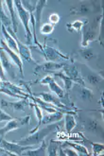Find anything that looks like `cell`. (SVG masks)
Listing matches in <instances>:
<instances>
[{
    "label": "cell",
    "instance_id": "1",
    "mask_svg": "<svg viewBox=\"0 0 104 156\" xmlns=\"http://www.w3.org/2000/svg\"><path fill=\"white\" fill-rule=\"evenodd\" d=\"M59 124L58 123H51V124H47L45 127H44L43 129L35 131L34 133H32L31 134H30L28 136L25 137V138H22L20 140H18L16 143L20 144L22 146H34V145H39L41 144L45 137L48 135L49 133H51L52 132L58 130Z\"/></svg>",
    "mask_w": 104,
    "mask_h": 156
},
{
    "label": "cell",
    "instance_id": "2",
    "mask_svg": "<svg viewBox=\"0 0 104 156\" xmlns=\"http://www.w3.org/2000/svg\"><path fill=\"white\" fill-rule=\"evenodd\" d=\"M13 4L16 7L18 16H19L21 22L24 25L25 30H26V33H27V44H30V41H31V31H30V26H28V23H30V13L28 12L26 9L22 6L21 1H19V0H15V1H13Z\"/></svg>",
    "mask_w": 104,
    "mask_h": 156
},
{
    "label": "cell",
    "instance_id": "3",
    "mask_svg": "<svg viewBox=\"0 0 104 156\" xmlns=\"http://www.w3.org/2000/svg\"><path fill=\"white\" fill-rule=\"evenodd\" d=\"M8 30V32L11 34L13 39L15 40L16 44H17V47H18V52H19V56H21L25 61L28 62H31V63H34V65H37V62L32 58L31 56V52H30V49L28 47H27L26 44H22L20 42V40H19L17 37H16V34L13 32V29L12 27H8V29H6Z\"/></svg>",
    "mask_w": 104,
    "mask_h": 156
},
{
    "label": "cell",
    "instance_id": "4",
    "mask_svg": "<svg viewBox=\"0 0 104 156\" xmlns=\"http://www.w3.org/2000/svg\"><path fill=\"white\" fill-rule=\"evenodd\" d=\"M31 149V147H27V146H22L18 143H12V142H8L7 140L0 139V150L5 151L8 152L9 155H13L11 153H15L16 155H22V152Z\"/></svg>",
    "mask_w": 104,
    "mask_h": 156
},
{
    "label": "cell",
    "instance_id": "5",
    "mask_svg": "<svg viewBox=\"0 0 104 156\" xmlns=\"http://www.w3.org/2000/svg\"><path fill=\"white\" fill-rule=\"evenodd\" d=\"M63 69L64 75L67 76L73 82L79 83L81 86H85L83 79L81 78L79 71L77 70V68H76V66L74 65H64Z\"/></svg>",
    "mask_w": 104,
    "mask_h": 156
},
{
    "label": "cell",
    "instance_id": "6",
    "mask_svg": "<svg viewBox=\"0 0 104 156\" xmlns=\"http://www.w3.org/2000/svg\"><path fill=\"white\" fill-rule=\"evenodd\" d=\"M0 60H1V63H2L4 71H6L8 73V76L9 78L14 80L15 77H16L15 65H14V63H12V62L9 61V59L8 57L7 53L1 48H0Z\"/></svg>",
    "mask_w": 104,
    "mask_h": 156
},
{
    "label": "cell",
    "instance_id": "7",
    "mask_svg": "<svg viewBox=\"0 0 104 156\" xmlns=\"http://www.w3.org/2000/svg\"><path fill=\"white\" fill-rule=\"evenodd\" d=\"M0 44H1V49H3L9 57L12 58V60H13V62H14V65H16L17 66H18V68H19V71H20V73H21V76L23 77V79H24V71H23V62H22V60H21V58H20V56H19V54L18 53H16V52H14L13 50H12L11 48H9L8 45H7V44L5 43V41H3V40H0Z\"/></svg>",
    "mask_w": 104,
    "mask_h": 156
},
{
    "label": "cell",
    "instance_id": "8",
    "mask_svg": "<svg viewBox=\"0 0 104 156\" xmlns=\"http://www.w3.org/2000/svg\"><path fill=\"white\" fill-rule=\"evenodd\" d=\"M42 52L45 54V60H47L48 62H55V61H58V60H61V59H64V60L69 59L68 56H65V55L60 53L58 50H56L55 48L46 47V45L43 47V51Z\"/></svg>",
    "mask_w": 104,
    "mask_h": 156
},
{
    "label": "cell",
    "instance_id": "9",
    "mask_svg": "<svg viewBox=\"0 0 104 156\" xmlns=\"http://www.w3.org/2000/svg\"><path fill=\"white\" fill-rule=\"evenodd\" d=\"M36 96H39L43 98L44 101L45 102H48V103H52L53 105H55L56 107L58 108H61L63 110H67V111H71V109L69 107H67L66 105H64L59 98H57L55 96H53L52 94H49V93H39V94H36Z\"/></svg>",
    "mask_w": 104,
    "mask_h": 156
},
{
    "label": "cell",
    "instance_id": "10",
    "mask_svg": "<svg viewBox=\"0 0 104 156\" xmlns=\"http://www.w3.org/2000/svg\"><path fill=\"white\" fill-rule=\"evenodd\" d=\"M27 104V98L21 99L20 101L17 102H9V101H6L5 99H1V101H0V108L1 109L11 108L14 110V111H24Z\"/></svg>",
    "mask_w": 104,
    "mask_h": 156
},
{
    "label": "cell",
    "instance_id": "11",
    "mask_svg": "<svg viewBox=\"0 0 104 156\" xmlns=\"http://www.w3.org/2000/svg\"><path fill=\"white\" fill-rule=\"evenodd\" d=\"M65 63H56L53 62H46L44 63H41V65H38L37 67L35 68V74L37 72H51V71H56L58 69H61L63 67V66Z\"/></svg>",
    "mask_w": 104,
    "mask_h": 156
},
{
    "label": "cell",
    "instance_id": "12",
    "mask_svg": "<svg viewBox=\"0 0 104 156\" xmlns=\"http://www.w3.org/2000/svg\"><path fill=\"white\" fill-rule=\"evenodd\" d=\"M20 119H14L13 118L12 120L8 121V123L0 129V139H3L6 133H8L9 132H12L13 130H16L18 129L19 127H20Z\"/></svg>",
    "mask_w": 104,
    "mask_h": 156
},
{
    "label": "cell",
    "instance_id": "13",
    "mask_svg": "<svg viewBox=\"0 0 104 156\" xmlns=\"http://www.w3.org/2000/svg\"><path fill=\"white\" fill-rule=\"evenodd\" d=\"M1 31H2V34H3L4 38H5L6 42H7V45H8V47L11 48L12 50H13L14 52H16V53L19 54V52H18V47H17V44H16L15 40L13 39V36L7 31L6 27L3 25H1Z\"/></svg>",
    "mask_w": 104,
    "mask_h": 156
},
{
    "label": "cell",
    "instance_id": "14",
    "mask_svg": "<svg viewBox=\"0 0 104 156\" xmlns=\"http://www.w3.org/2000/svg\"><path fill=\"white\" fill-rule=\"evenodd\" d=\"M47 1L46 0H39L37 1L36 4V8H35V15H34V19H35V25L36 27H40V24H41V19H42V12H43V9L45 8V6L46 5Z\"/></svg>",
    "mask_w": 104,
    "mask_h": 156
},
{
    "label": "cell",
    "instance_id": "15",
    "mask_svg": "<svg viewBox=\"0 0 104 156\" xmlns=\"http://www.w3.org/2000/svg\"><path fill=\"white\" fill-rule=\"evenodd\" d=\"M63 112L57 111L55 113H51V115H49L43 116L42 121H41V125L42 124H51V123L59 122L61 119L63 118Z\"/></svg>",
    "mask_w": 104,
    "mask_h": 156
},
{
    "label": "cell",
    "instance_id": "16",
    "mask_svg": "<svg viewBox=\"0 0 104 156\" xmlns=\"http://www.w3.org/2000/svg\"><path fill=\"white\" fill-rule=\"evenodd\" d=\"M5 3L7 4V7L9 11V13H11V21H12V24H13V30L14 33L17 32V30H18V22H17V19H16V15H15V11L13 9V0H6Z\"/></svg>",
    "mask_w": 104,
    "mask_h": 156
},
{
    "label": "cell",
    "instance_id": "17",
    "mask_svg": "<svg viewBox=\"0 0 104 156\" xmlns=\"http://www.w3.org/2000/svg\"><path fill=\"white\" fill-rule=\"evenodd\" d=\"M41 147L39 149L36 150H27L25 151L22 152V155L24 156H45V149H46V144L45 142V140L41 143Z\"/></svg>",
    "mask_w": 104,
    "mask_h": 156
},
{
    "label": "cell",
    "instance_id": "18",
    "mask_svg": "<svg viewBox=\"0 0 104 156\" xmlns=\"http://www.w3.org/2000/svg\"><path fill=\"white\" fill-rule=\"evenodd\" d=\"M96 38V33H95L94 30H92L91 29H86L83 26L82 29V42H81V45L82 47H87L88 42L92 41Z\"/></svg>",
    "mask_w": 104,
    "mask_h": 156
},
{
    "label": "cell",
    "instance_id": "19",
    "mask_svg": "<svg viewBox=\"0 0 104 156\" xmlns=\"http://www.w3.org/2000/svg\"><path fill=\"white\" fill-rule=\"evenodd\" d=\"M0 85L7 87L8 89H9L12 92H13V93H15V94H17V95H20V96H24V97H26V98H28V95L26 93L25 90H24L23 88L18 87V86H16V85L11 83V82L6 81V80H3Z\"/></svg>",
    "mask_w": 104,
    "mask_h": 156
},
{
    "label": "cell",
    "instance_id": "20",
    "mask_svg": "<svg viewBox=\"0 0 104 156\" xmlns=\"http://www.w3.org/2000/svg\"><path fill=\"white\" fill-rule=\"evenodd\" d=\"M74 113H67L64 115V119H65V129L66 132L68 133L72 132V130L76 127L77 123H76L75 117H74Z\"/></svg>",
    "mask_w": 104,
    "mask_h": 156
},
{
    "label": "cell",
    "instance_id": "21",
    "mask_svg": "<svg viewBox=\"0 0 104 156\" xmlns=\"http://www.w3.org/2000/svg\"><path fill=\"white\" fill-rule=\"evenodd\" d=\"M49 86V89L53 92V93L58 97L59 98H64V91H63V89H62L61 88V86H59L58 84L56 83V81H55V80H51L48 84H47Z\"/></svg>",
    "mask_w": 104,
    "mask_h": 156
},
{
    "label": "cell",
    "instance_id": "22",
    "mask_svg": "<svg viewBox=\"0 0 104 156\" xmlns=\"http://www.w3.org/2000/svg\"><path fill=\"white\" fill-rule=\"evenodd\" d=\"M0 22L2 23V25L6 27V29H8V27H11V26H13L11 19H9V18L8 17V15L4 12L1 0H0Z\"/></svg>",
    "mask_w": 104,
    "mask_h": 156
},
{
    "label": "cell",
    "instance_id": "23",
    "mask_svg": "<svg viewBox=\"0 0 104 156\" xmlns=\"http://www.w3.org/2000/svg\"><path fill=\"white\" fill-rule=\"evenodd\" d=\"M53 76L54 77H60L63 80V83H64V88L66 91H70L72 89V86H73V81L64 75V73H62V72H59V73H53Z\"/></svg>",
    "mask_w": 104,
    "mask_h": 156
},
{
    "label": "cell",
    "instance_id": "24",
    "mask_svg": "<svg viewBox=\"0 0 104 156\" xmlns=\"http://www.w3.org/2000/svg\"><path fill=\"white\" fill-rule=\"evenodd\" d=\"M60 145H61V141H57V140L51 139L50 142H49L48 147H47V155H50V156L58 155V154H57V151H58Z\"/></svg>",
    "mask_w": 104,
    "mask_h": 156
},
{
    "label": "cell",
    "instance_id": "25",
    "mask_svg": "<svg viewBox=\"0 0 104 156\" xmlns=\"http://www.w3.org/2000/svg\"><path fill=\"white\" fill-rule=\"evenodd\" d=\"M30 106H32L33 108H34V111H35V113H36V115H37V119H38V124H37V126L34 128V129L30 132L31 133H34L35 131H37L38 130V128H39L40 126H41V121H42V118H43V113H42V110H41V107L38 105L37 103H33V104H30Z\"/></svg>",
    "mask_w": 104,
    "mask_h": 156
},
{
    "label": "cell",
    "instance_id": "26",
    "mask_svg": "<svg viewBox=\"0 0 104 156\" xmlns=\"http://www.w3.org/2000/svg\"><path fill=\"white\" fill-rule=\"evenodd\" d=\"M64 146H71L73 149L77 150L79 153H81V155H90L89 151H87V149L83 146H81L79 144H75V143H68V142H64V144L61 147H64ZM80 154V155H81Z\"/></svg>",
    "mask_w": 104,
    "mask_h": 156
},
{
    "label": "cell",
    "instance_id": "27",
    "mask_svg": "<svg viewBox=\"0 0 104 156\" xmlns=\"http://www.w3.org/2000/svg\"><path fill=\"white\" fill-rule=\"evenodd\" d=\"M81 98L84 101H89V100L93 98V91L86 88L85 86H82V88L81 89Z\"/></svg>",
    "mask_w": 104,
    "mask_h": 156
},
{
    "label": "cell",
    "instance_id": "28",
    "mask_svg": "<svg viewBox=\"0 0 104 156\" xmlns=\"http://www.w3.org/2000/svg\"><path fill=\"white\" fill-rule=\"evenodd\" d=\"M21 3H22V6L28 12L33 13V11H35L37 1H27V0H23V1H21Z\"/></svg>",
    "mask_w": 104,
    "mask_h": 156
},
{
    "label": "cell",
    "instance_id": "29",
    "mask_svg": "<svg viewBox=\"0 0 104 156\" xmlns=\"http://www.w3.org/2000/svg\"><path fill=\"white\" fill-rule=\"evenodd\" d=\"M54 30V26L52 24H44L40 27V31L43 34H50Z\"/></svg>",
    "mask_w": 104,
    "mask_h": 156
},
{
    "label": "cell",
    "instance_id": "30",
    "mask_svg": "<svg viewBox=\"0 0 104 156\" xmlns=\"http://www.w3.org/2000/svg\"><path fill=\"white\" fill-rule=\"evenodd\" d=\"M87 80H89V82H90L91 84L95 85V84H98L99 82H100L102 80V78L99 77L97 74H90V75L87 76Z\"/></svg>",
    "mask_w": 104,
    "mask_h": 156
},
{
    "label": "cell",
    "instance_id": "31",
    "mask_svg": "<svg viewBox=\"0 0 104 156\" xmlns=\"http://www.w3.org/2000/svg\"><path fill=\"white\" fill-rule=\"evenodd\" d=\"M93 146V153L94 155H99L100 152L103 151V145L102 144H98V143H93L89 142Z\"/></svg>",
    "mask_w": 104,
    "mask_h": 156
},
{
    "label": "cell",
    "instance_id": "32",
    "mask_svg": "<svg viewBox=\"0 0 104 156\" xmlns=\"http://www.w3.org/2000/svg\"><path fill=\"white\" fill-rule=\"evenodd\" d=\"M13 119V116H11L9 114L5 113L2 109H0V122L2 121H9Z\"/></svg>",
    "mask_w": 104,
    "mask_h": 156
},
{
    "label": "cell",
    "instance_id": "33",
    "mask_svg": "<svg viewBox=\"0 0 104 156\" xmlns=\"http://www.w3.org/2000/svg\"><path fill=\"white\" fill-rule=\"evenodd\" d=\"M67 27H72V30H77V31H80L81 30V27H83V23L81 21H76V22H73L71 25H68L67 24Z\"/></svg>",
    "mask_w": 104,
    "mask_h": 156
},
{
    "label": "cell",
    "instance_id": "34",
    "mask_svg": "<svg viewBox=\"0 0 104 156\" xmlns=\"http://www.w3.org/2000/svg\"><path fill=\"white\" fill-rule=\"evenodd\" d=\"M80 52H81V54L82 55V57H83L84 59H86V60H90V59L93 57V51H92V49H90V48L83 49V50H81V51H80Z\"/></svg>",
    "mask_w": 104,
    "mask_h": 156
},
{
    "label": "cell",
    "instance_id": "35",
    "mask_svg": "<svg viewBox=\"0 0 104 156\" xmlns=\"http://www.w3.org/2000/svg\"><path fill=\"white\" fill-rule=\"evenodd\" d=\"M54 80V76H46V77H45V78H43L41 80H39V81H35L34 83H40V84H48L49 82L51 81V80Z\"/></svg>",
    "mask_w": 104,
    "mask_h": 156
},
{
    "label": "cell",
    "instance_id": "36",
    "mask_svg": "<svg viewBox=\"0 0 104 156\" xmlns=\"http://www.w3.org/2000/svg\"><path fill=\"white\" fill-rule=\"evenodd\" d=\"M49 21H50V24H52L53 26L56 25L57 23H59V21H60V16H59V14L52 13L49 16Z\"/></svg>",
    "mask_w": 104,
    "mask_h": 156
},
{
    "label": "cell",
    "instance_id": "37",
    "mask_svg": "<svg viewBox=\"0 0 104 156\" xmlns=\"http://www.w3.org/2000/svg\"><path fill=\"white\" fill-rule=\"evenodd\" d=\"M30 116H26L25 118L23 119H20V124L21 125H24V124H28V121H30Z\"/></svg>",
    "mask_w": 104,
    "mask_h": 156
}]
</instances>
